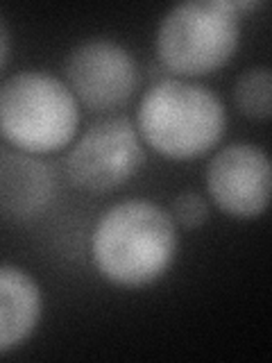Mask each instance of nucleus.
<instances>
[{
    "mask_svg": "<svg viewBox=\"0 0 272 363\" xmlns=\"http://www.w3.org/2000/svg\"><path fill=\"white\" fill-rule=\"evenodd\" d=\"M177 255V225L150 200H125L100 216L91 236L98 272L116 286H147L164 277Z\"/></svg>",
    "mask_w": 272,
    "mask_h": 363,
    "instance_id": "nucleus-1",
    "label": "nucleus"
},
{
    "mask_svg": "<svg viewBox=\"0 0 272 363\" xmlns=\"http://www.w3.org/2000/svg\"><path fill=\"white\" fill-rule=\"evenodd\" d=\"M136 130L154 152L168 159H196L222 139L227 111L209 86L166 77L141 98Z\"/></svg>",
    "mask_w": 272,
    "mask_h": 363,
    "instance_id": "nucleus-2",
    "label": "nucleus"
},
{
    "mask_svg": "<svg viewBox=\"0 0 272 363\" xmlns=\"http://www.w3.org/2000/svg\"><path fill=\"white\" fill-rule=\"evenodd\" d=\"M79 102L48 71H21L0 84V134L30 155H48L75 139Z\"/></svg>",
    "mask_w": 272,
    "mask_h": 363,
    "instance_id": "nucleus-3",
    "label": "nucleus"
},
{
    "mask_svg": "<svg viewBox=\"0 0 272 363\" xmlns=\"http://www.w3.org/2000/svg\"><path fill=\"white\" fill-rule=\"evenodd\" d=\"M241 39V16L230 0H188L166 11L157 28L159 64L177 75L220 68Z\"/></svg>",
    "mask_w": 272,
    "mask_h": 363,
    "instance_id": "nucleus-4",
    "label": "nucleus"
},
{
    "mask_svg": "<svg viewBox=\"0 0 272 363\" xmlns=\"http://www.w3.org/2000/svg\"><path fill=\"white\" fill-rule=\"evenodd\" d=\"M143 141L134 123L125 116H107L73 143L66 155V175L86 193H109L139 173L143 166Z\"/></svg>",
    "mask_w": 272,
    "mask_h": 363,
    "instance_id": "nucleus-5",
    "label": "nucleus"
},
{
    "mask_svg": "<svg viewBox=\"0 0 272 363\" xmlns=\"http://www.w3.org/2000/svg\"><path fill=\"white\" fill-rule=\"evenodd\" d=\"M64 82L91 111H113L128 105L141 82L134 55L113 39H89L68 52Z\"/></svg>",
    "mask_w": 272,
    "mask_h": 363,
    "instance_id": "nucleus-6",
    "label": "nucleus"
},
{
    "mask_svg": "<svg viewBox=\"0 0 272 363\" xmlns=\"http://www.w3.org/2000/svg\"><path fill=\"white\" fill-rule=\"evenodd\" d=\"M207 189L234 218H256L270 202V159L252 143L225 145L207 168Z\"/></svg>",
    "mask_w": 272,
    "mask_h": 363,
    "instance_id": "nucleus-7",
    "label": "nucleus"
},
{
    "mask_svg": "<svg viewBox=\"0 0 272 363\" xmlns=\"http://www.w3.org/2000/svg\"><path fill=\"white\" fill-rule=\"evenodd\" d=\"M57 193V175L39 155L11 150L0 155V216L26 223L50 207Z\"/></svg>",
    "mask_w": 272,
    "mask_h": 363,
    "instance_id": "nucleus-8",
    "label": "nucleus"
},
{
    "mask_svg": "<svg viewBox=\"0 0 272 363\" xmlns=\"http://www.w3.org/2000/svg\"><path fill=\"white\" fill-rule=\"evenodd\" d=\"M41 289L30 272L0 264V354L32 336L41 318Z\"/></svg>",
    "mask_w": 272,
    "mask_h": 363,
    "instance_id": "nucleus-9",
    "label": "nucleus"
},
{
    "mask_svg": "<svg viewBox=\"0 0 272 363\" xmlns=\"http://www.w3.org/2000/svg\"><path fill=\"white\" fill-rule=\"evenodd\" d=\"M272 75L268 66L247 68L234 84V102L241 113L256 121L270 118L272 111Z\"/></svg>",
    "mask_w": 272,
    "mask_h": 363,
    "instance_id": "nucleus-10",
    "label": "nucleus"
},
{
    "mask_svg": "<svg viewBox=\"0 0 272 363\" xmlns=\"http://www.w3.org/2000/svg\"><path fill=\"white\" fill-rule=\"evenodd\" d=\"M170 216L173 220L181 227H200L207 223L209 218V204L204 200L200 193L196 191H186V193H179V196L173 200V209H170Z\"/></svg>",
    "mask_w": 272,
    "mask_h": 363,
    "instance_id": "nucleus-11",
    "label": "nucleus"
},
{
    "mask_svg": "<svg viewBox=\"0 0 272 363\" xmlns=\"http://www.w3.org/2000/svg\"><path fill=\"white\" fill-rule=\"evenodd\" d=\"M9 48H11L9 30H7V23L3 21V16H0V71H3V68H5V64H7Z\"/></svg>",
    "mask_w": 272,
    "mask_h": 363,
    "instance_id": "nucleus-12",
    "label": "nucleus"
}]
</instances>
